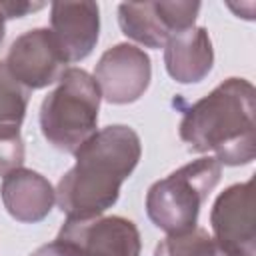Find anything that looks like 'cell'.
I'll list each match as a JSON object with an SVG mask.
<instances>
[{
  "label": "cell",
  "mask_w": 256,
  "mask_h": 256,
  "mask_svg": "<svg viewBox=\"0 0 256 256\" xmlns=\"http://www.w3.org/2000/svg\"><path fill=\"white\" fill-rule=\"evenodd\" d=\"M32 256H88V254L82 248H78L76 244L62 240V238H56L54 242L38 248Z\"/></svg>",
  "instance_id": "15"
},
{
  "label": "cell",
  "mask_w": 256,
  "mask_h": 256,
  "mask_svg": "<svg viewBox=\"0 0 256 256\" xmlns=\"http://www.w3.org/2000/svg\"><path fill=\"white\" fill-rule=\"evenodd\" d=\"M2 38H4V14L0 12V42H2Z\"/></svg>",
  "instance_id": "17"
},
{
  "label": "cell",
  "mask_w": 256,
  "mask_h": 256,
  "mask_svg": "<svg viewBox=\"0 0 256 256\" xmlns=\"http://www.w3.org/2000/svg\"><path fill=\"white\" fill-rule=\"evenodd\" d=\"M98 104V82L84 70L68 68L60 76V86L42 102L40 124L44 136L56 148L76 152L94 136Z\"/></svg>",
  "instance_id": "3"
},
{
  "label": "cell",
  "mask_w": 256,
  "mask_h": 256,
  "mask_svg": "<svg viewBox=\"0 0 256 256\" xmlns=\"http://www.w3.org/2000/svg\"><path fill=\"white\" fill-rule=\"evenodd\" d=\"M52 34L62 46L68 62L82 60L98 40V4L94 2H54Z\"/></svg>",
  "instance_id": "10"
},
{
  "label": "cell",
  "mask_w": 256,
  "mask_h": 256,
  "mask_svg": "<svg viewBox=\"0 0 256 256\" xmlns=\"http://www.w3.org/2000/svg\"><path fill=\"white\" fill-rule=\"evenodd\" d=\"M156 256H230L204 230H188L166 238L156 248Z\"/></svg>",
  "instance_id": "14"
},
{
  "label": "cell",
  "mask_w": 256,
  "mask_h": 256,
  "mask_svg": "<svg viewBox=\"0 0 256 256\" xmlns=\"http://www.w3.org/2000/svg\"><path fill=\"white\" fill-rule=\"evenodd\" d=\"M216 244L230 256H254L252 182L230 186L218 196L212 210Z\"/></svg>",
  "instance_id": "8"
},
{
  "label": "cell",
  "mask_w": 256,
  "mask_h": 256,
  "mask_svg": "<svg viewBox=\"0 0 256 256\" xmlns=\"http://www.w3.org/2000/svg\"><path fill=\"white\" fill-rule=\"evenodd\" d=\"M198 10V2H144L120 4L118 14L126 36L150 48H160L172 34L192 28Z\"/></svg>",
  "instance_id": "5"
},
{
  "label": "cell",
  "mask_w": 256,
  "mask_h": 256,
  "mask_svg": "<svg viewBox=\"0 0 256 256\" xmlns=\"http://www.w3.org/2000/svg\"><path fill=\"white\" fill-rule=\"evenodd\" d=\"M220 178L216 158H200L194 164L172 172L148 192V216L166 232L182 234L194 228L206 194Z\"/></svg>",
  "instance_id": "4"
},
{
  "label": "cell",
  "mask_w": 256,
  "mask_h": 256,
  "mask_svg": "<svg viewBox=\"0 0 256 256\" xmlns=\"http://www.w3.org/2000/svg\"><path fill=\"white\" fill-rule=\"evenodd\" d=\"M2 196L8 212L20 220H40L50 212L52 190L40 174L30 170H18L4 178Z\"/></svg>",
  "instance_id": "13"
},
{
  "label": "cell",
  "mask_w": 256,
  "mask_h": 256,
  "mask_svg": "<svg viewBox=\"0 0 256 256\" xmlns=\"http://www.w3.org/2000/svg\"><path fill=\"white\" fill-rule=\"evenodd\" d=\"M44 4H30V2H0V12L4 18H20L30 10H38Z\"/></svg>",
  "instance_id": "16"
},
{
  "label": "cell",
  "mask_w": 256,
  "mask_h": 256,
  "mask_svg": "<svg viewBox=\"0 0 256 256\" xmlns=\"http://www.w3.org/2000/svg\"><path fill=\"white\" fill-rule=\"evenodd\" d=\"M28 92L14 80L6 64L0 62V174L22 164L24 148L20 124L26 112Z\"/></svg>",
  "instance_id": "11"
},
{
  "label": "cell",
  "mask_w": 256,
  "mask_h": 256,
  "mask_svg": "<svg viewBox=\"0 0 256 256\" xmlns=\"http://www.w3.org/2000/svg\"><path fill=\"white\" fill-rule=\"evenodd\" d=\"M96 76L110 102H132L148 86L150 60L140 48L118 44L104 52L96 68Z\"/></svg>",
  "instance_id": "9"
},
{
  "label": "cell",
  "mask_w": 256,
  "mask_h": 256,
  "mask_svg": "<svg viewBox=\"0 0 256 256\" xmlns=\"http://www.w3.org/2000/svg\"><path fill=\"white\" fill-rule=\"evenodd\" d=\"M212 66V46L204 28H186L168 38L166 68L178 82H198Z\"/></svg>",
  "instance_id": "12"
},
{
  "label": "cell",
  "mask_w": 256,
  "mask_h": 256,
  "mask_svg": "<svg viewBox=\"0 0 256 256\" xmlns=\"http://www.w3.org/2000/svg\"><path fill=\"white\" fill-rule=\"evenodd\" d=\"M180 136L192 150H216L224 164L250 162L254 158V86L244 78L220 84L186 112Z\"/></svg>",
  "instance_id": "2"
},
{
  "label": "cell",
  "mask_w": 256,
  "mask_h": 256,
  "mask_svg": "<svg viewBox=\"0 0 256 256\" xmlns=\"http://www.w3.org/2000/svg\"><path fill=\"white\" fill-rule=\"evenodd\" d=\"M140 158L138 136L128 126H108L76 150V166L58 184V204L68 218H92L112 206L120 184Z\"/></svg>",
  "instance_id": "1"
},
{
  "label": "cell",
  "mask_w": 256,
  "mask_h": 256,
  "mask_svg": "<svg viewBox=\"0 0 256 256\" xmlns=\"http://www.w3.org/2000/svg\"><path fill=\"white\" fill-rule=\"evenodd\" d=\"M58 238L82 248L88 256H138L140 236L130 220L112 218H68Z\"/></svg>",
  "instance_id": "7"
},
{
  "label": "cell",
  "mask_w": 256,
  "mask_h": 256,
  "mask_svg": "<svg viewBox=\"0 0 256 256\" xmlns=\"http://www.w3.org/2000/svg\"><path fill=\"white\" fill-rule=\"evenodd\" d=\"M68 62L52 30L36 28L22 34L10 48L4 62L8 72L28 88H42L62 76Z\"/></svg>",
  "instance_id": "6"
}]
</instances>
